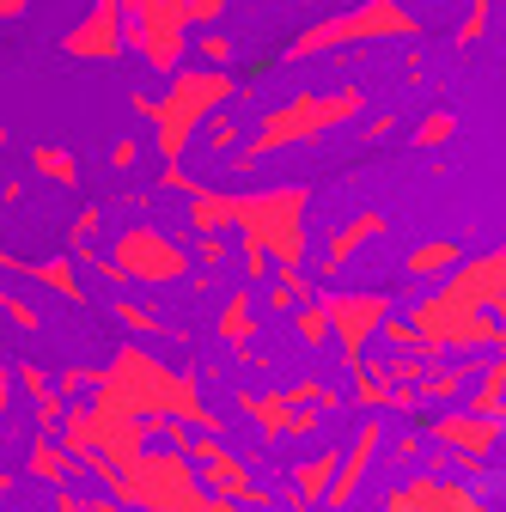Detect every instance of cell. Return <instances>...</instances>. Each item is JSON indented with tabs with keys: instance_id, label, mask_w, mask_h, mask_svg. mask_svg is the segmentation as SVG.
Here are the masks:
<instances>
[]
</instances>
